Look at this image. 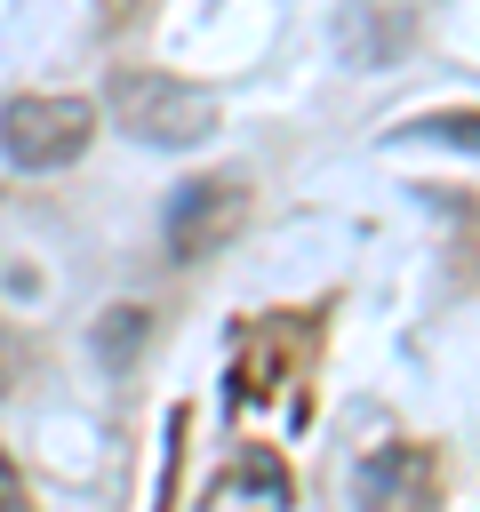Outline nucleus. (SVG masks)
<instances>
[{
  "label": "nucleus",
  "mask_w": 480,
  "mask_h": 512,
  "mask_svg": "<svg viewBox=\"0 0 480 512\" xmlns=\"http://www.w3.org/2000/svg\"><path fill=\"white\" fill-rule=\"evenodd\" d=\"M88 136H96V112H88L80 96H16V104L0 112V152H8L16 168H32V176L72 168V160L88 152Z\"/></svg>",
  "instance_id": "1"
},
{
  "label": "nucleus",
  "mask_w": 480,
  "mask_h": 512,
  "mask_svg": "<svg viewBox=\"0 0 480 512\" xmlns=\"http://www.w3.org/2000/svg\"><path fill=\"white\" fill-rule=\"evenodd\" d=\"M112 112H120V128L144 136V144H192V136H208V96L184 88V80H160V72L120 80Z\"/></svg>",
  "instance_id": "2"
},
{
  "label": "nucleus",
  "mask_w": 480,
  "mask_h": 512,
  "mask_svg": "<svg viewBox=\"0 0 480 512\" xmlns=\"http://www.w3.org/2000/svg\"><path fill=\"white\" fill-rule=\"evenodd\" d=\"M360 504H368V512H424V504H432V480H424V464H416L408 448H384V456H368V472H360Z\"/></svg>",
  "instance_id": "3"
},
{
  "label": "nucleus",
  "mask_w": 480,
  "mask_h": 512,
  "mask_svg": "<svg viewBox=\"0 0 480 512\" xmlns=\"http://www.w3.org/2000/svg\"><path fill=\"white\" fill-rule=\"evenodd\" d=\"M232 184H184V200L168 208V240H176V256H200L208 248V232H224L232 224Z\"/></svg>",
  "instance_id": "4"
},
{
  "label": "nucleus",
  "mask_w": 480,
  "mask_h": 512,
  "mask_svg": "<svg viewBox=\"0 0 480 512\" xmlns=\"http://www.w3.org/2000/svg\"><path fill=\"white\" fill-rule=\"evenodd\" d=\"M0 512H32V496H24V480H16L8 456H0Z\"/></svg>",
  "instance_id": "5"
},
{
  "label": "nucleus",
  "mask_w": 480,
  "mask_h": 512,
  "mask_svg": "<svg viewBox=\"0 0 480 512\" xmlns=\"http://www.w3.org/2000/svg\"><path fill=\"white\" fill-rule=\"evenodd\" d=\"M0 392H8V336H0Z\"/></svg>",
  "instance_id": "6"
}]
</instances>
